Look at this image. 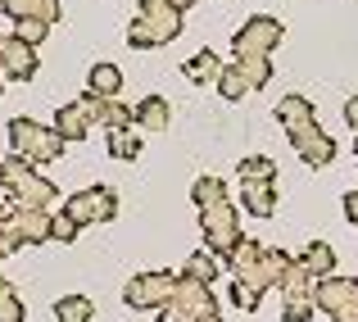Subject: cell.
Segmentation results:
<instances>
[{
    "instance_id": "6da1fadb",
    "label": "cell",
    "mask_w": 358,
    "mask_h": 322,
    "mask_svg": "<svg viewBox=\"0 0 358 322\" xmlns=\"http://www.w3.org/2000/svg\"><path fill=\"white\" fill-rule=\"evenodd\" d=\"M290 263L295 259H290L286 250H268V245H259V241H241V250L227 259V268H231L236 281H245V286H254L263 295L268 286H281Z\"/></svg>"
},
{
    "instance_id": "7a4b0ae2",
    "label": "cell",
    "mask_w": 358,
    "mask_h": 322,
    "mask_svg": "<svg viewBox=\"0 0 358 322\" xmlns=\"http://www.w3.org/2000/svg\"><path fill=\"white\" fill-rule=\"evenodd\" d=\"M182 32V14L173 9V0H141L136 18L127 23V46L131 50H155V46L177 41Z\"/></svg>"
},
{
    "instance_id": "3957f363",
    "label": "cell",
    "mask_w": 358,
    "mask_h": 322,
    "mask_svg": "<svg viewBox=\"0 0 358 322\" xmlns=\"http://www.w3.org/2000/svg\"><path fill=\"white\" fill-rule=\"evenodd\" d=\"M0 195H5L9 204H23V209H45V204L59 195V186L45 182V177L36 173V164L9 155L5 159V177H0Z\"/></svg>"
},
{
    "instance_id": "277c9868",
    "label": "cell",
    "mask_w": 358,
    "mask_h": 322,
    "mask_svg": "<svg viewBox=\"0 0 358 322\" xmlns=\"http://www.w3.org/2000/svg\"><path fill=\"white\" fill-rule=\"evenodd\" d=\"M9 146H14V155L27 159V164H55V159H64V146H69V141L55 127H45V122L9 118Z\"/></svg>"
},
{
    "instance_id": "5b68a950",
    "label": "cell",
    "mask_w": 358,
    "mask_h": 322,
    "mask_svg": "<svg viewBox=\"0 0 358 322\" xmlns=\"http://www.w3.org/2000/svg\"><path fill=\"white\" fill-rule=\"evenodd\" d=\"M200 232H204V250H213L222 263H227L231 254L241 250V241H245V232H241V214H236V204H231V200L200 209Z\"/></svg>"
},
{
    "instance_id": "8992f818",
    "label": "cell",
    "mask_w": 358,
    "mask_h": 322,
    "mask_svg": "<svg viewBox=\"0 0 358 322\" xmlns=\"http://www.w3.org/2000/svg\"><path fill=\"white\" fill-rule=\"evenodd\" d=\"M200 318H218V300H213V286L204 281L182 277L164 309H159V322H200Z\"/></svg>"
},
{
    "instance_id": "52a82bcc",
    "label": "cell",
    "mask_w": 358,
    "mask_h": 322,
    "mask_svg": "<svg viewBox=\"0 0 358 322\" xmlns=\"http://www.w3.org/2000/svg\"><path fill=\"white\" fill-rule=\"evenodd\" d=\"M281 36H286L281 18L254 14V18H245V27H236V36H231V50H236V59H268V55L281 46Z\"/></svg>"
},
{
    "instance_id": "ba28073f",
    "label": "cell",
    "mask_w": 358,
    "mask_h": 322,
    "mask_svg": "<svg viewBox=\"0 0 358 322\" xmlns=\"http://www.w3.org/2000/svg\"><path fill=\"white\" fill-rule=\"evenodd\" d=\"M177 272H168V268H150V272H136V277L122 286V304L127 309H164L168 300H173V290H177Z\"/></svg>"
},
{
    "instance_id": "9c48e42d",
    "label": "cell",
    "mask_w": 358,
    "mask_h": 322,
    "mask_svg": "<svg viewBox=\"0 0 358 322\" xmlns=\"http://www.w3.org/2000/svg\"><path fill=\"white\" fill-rule=\"evenodd\" d=\"M64 214H69L78 227L109 223V218L118 214V195L109 191V186H87V191H78V195H69V200H64Z\"/></svg>"
},
{
    "instance_id": "30bf717a",
    "label": "cell",
    "mask_w": 358,
    "mask_h": 322,
    "mask_svg": "<svg viewBox=\"0 0 358 322\" xmlns=\"http://www.w3.org/2000/svg\"><path fill=\"white\" fill-rule=\"evenodd\" d=\"M5 236H9V245H41V241H50L55 236V218L45 214V209H23V204H14L5 218Z\"/></svg>"
},
{
    "instance_id": "8fae6325",
    "label": "cell",
    "mask_w": 358,
    "mask_h": 322,
    "mask_svg": "<svg viewBox=\"0 0 358 322\" xmlns=\"http://www.w3.org/2000/svg\"><path fill=\"white\" fill-rule=\"evenodd\" d=\"M0 73L9 82H32L36 78V46H27L23 36H5V50H0Z\"/></svg>"
},
{
    "instance_id": "7c38bea8",
    "label": "cell",
    "mask_w": 358,
    "mask_h": 322,
    "mask_svg": "<svg viewBox=\"0 0 358 322\" xmlns=\"http://www.w3.org/2000/svg\"><path fill=\"white\" fill-rule=\"evenodd\" d=\"M91 122H96V113H91L87 91H82V100H69V105H59V113H55V132L64 141H82L91 132Z\"/></svg>"
},
{
    "instance_id": "4fadbf2b",
    "label": "cell",
    "mask_w": 358,
    "mask_h": 322,
    "mask_svg": "<svg viewBox=\"0 0 358 322\" xmlns=\"http://www.w3.org/2000/svg\"><path fill=\"white\" fill-rule=\"evenodd\" d=\"M358 295V281L354 277H322L313 286V304L322 309V314H345V304H350V300Z\"/></svg>"
},
{
    "instance_id": "5bb4252c",
    "label": "cell",
    "mask_w": 358,
    "mask_h": 322,
    "mask_svg": "<svg viewBox=\"0 0 358 322\" xmlns=\"http://www.w3.org/2000/svg\"><path fill=\"white\" fill-rule=\"evenodd\" d=\"M0 14H9V23H32V18H41V23H59L64 18V9H59V0H0Z\"/></svg>"
},
{
    "instance_id": "9a60e30c",
    "label": "cell",
    "mask_w": 358,
    "mask_h": 322,
    "mask_svg": "<svg viewBox=\"0 0 358 322\" xmlns=\"http://www.w3.org/2000/svg\"><path fill=\"white\" fill-rule=\"evenodd\" d=\"M277 122L286 127V136H299V132L317 127V109H313V100H304V96H281V105H277Z\"/></svg>"
},
{
    "instance_id": "2e32d148",
    "label": "cell",
    "mask_w": 358,
    "mask_h": 322,
    "mask_svg": "<svg viewBox=\"0 0 358 322\" xmlns=\"http://www.w3.org/2000/svg\"><path fill=\"white\" fill-rule=\"evenodd\" d=\"M290 146H295V155L304 159V164H313V168H322V164L336 159V141L327 136L322 127H308V132H299V136H290Z\"/></svg>"
},
{
    "instance_id": "e0dca14e",
    "label": "cell",
    "mask_w": 358,
    "mask_h": 322,
    "mask_svg": "<svg viewBox=\"0 0 358 322\" xmlns=\"http://www.w3.org/2000/svg\"><path fill=\"white\" fill-rule=\"evenodd\" d=\"M241 200H245V214L272 218L277 214V182H241Z\"/></svg>"
},
{
    "instance_id": "ac0fdd59",
    "label": "cell",
    "mask_w": 358,
    "mask_h": 322,
    "mask_svg": "<svg viewBox=\"0 0 358 322\" xmlns=\"http://www.w3.org/2000/svg\"><path fill=\"white\" fill-rule=\"evenodd\" d=\"M222 69H227V64H222L213 50H200V55H191V59H186L182 73H186V82H195V87H218Z\"/></svg>"
},
{
    "instance_id": "d6986e66",
    "label": "cell",
    "mask_w": 358,
    "mask_h": 322,
    "mask_svg": "<svg viewBox=\"0 0 358 322\" xmlns=\"http://www.w3.org/2000/svg\"><path fill=\"white\" fill-rule=\"evenodd\" d=\"M118 91H122V69H118V64H96V69L87 73V96L118 100Z\"/></svg>"
},
{
    "instance_id": "ffe728a7",
    "label": "cell",
    "mask_w": 358,
    "mask_h": 322,
    "mask_svg": "<svg viewBox=\"0 0 358 322\" xmlns=\"http://www.w3.org/2000/svg\"><path fill=\"white\" fill-rule=\"evenodd\" d=\"M91 113H96V122L105 132H122V127H136V109L118 105V100H96L91 96Z\"/></svg>"
},
{
    "instance_id": "44dd1931",
    "label": "cell",
    "mask_w": 358,
    "mask_h": 322,
    "mask_svg": "<svg viewBox=\"0 0 358 322\" xmlns=\"http://www.w3.org/2000/svg\"><path fill=\"white\" fill-rule=\"evenodd\" d=\"M168 122H173V105H168L164 96H145L136 105V127H145V132H164Z\"/></svg>"
},
{
    "instance_id": "7402d4cb",
    "label": "cell",
    "mask_w": 358,
    "mask_h": 322,
    "mask_svg": "<svg viewBox=\"0 0 358 322\" xmlns=\"http://www.w3.org/2000/svg\"><path fill=\"white\" fill-rule=\"evenodd\" d=\"M222 268H227V263H222L213 250H195L191 259H186V272H182V277H191V281H204V286H213V277H218Z\"/></svg>"
},
{
    "instance_id": "603a6c76",
    "label": "cell",
    "mask_w": 358,
    "mask_h": 322,
    "mask_svg": "<svg viewBox=\"0 0 358 322\" xmlns=\"http://www.w3.org/2000/svg\"><path fill=\"white\" fill-rule=\"evenodd\" d=\"M299 263H304V268L313 272V281H322V277H336V272H331V268H336V250H331L327 241H313L304 254H299Z\"/></svg>"
},
{
    "instance_id": "cb8c5ba5",
    "label": "cell",
    "mask_w": 358,
    "mask_h": 322,
    "mask_svg": "<svg viewBox=\"0 0 358 322\" xmlns=\"http://www.w3.org/2000/svg\"><path fill=\"white\" fill-rule=\"evenodd\" d=\"M313 286H317V281H313V272H308L299 259L290 263V268H286V277H281V290H286V300H304V295H313Z\"/></svg>"
},
{
    "instance_id": "d4e9b609",
    "label": "cell",
    "mask_w": 358,
    "mask_h": 322,
    "mask_svg": "<svg viewBox=\"0 0 358 322\" xmlns=\"http://www.w3.org/2000/svg\"><path fill=\"white\" fill-rule=\"evenodd\" d=\"M91 314H96V304H91L87 295H64L59 304H55V318L59 322H91Z\"/></svg>"
},
{
    "instance_id": "484cf974",
    "label": "cell",
    "mask_w": 358,
    "mask_h": 322,
    "mask_svg": "<svg viewBox=\"0 0 358 322\" xmlns=\"http://www.w3.org/2000/svg\"><path fill=\"white\" fill-rule=\"evenodd\" d=\"M241 182H277V164H272L268 155L241 159Z\"/></svg>"
},
{
    "instance_id": "4316f807",
    "label": "cell",
    "mask_w": 358,
    "mask_h": 322,
    "mask_svg": "<svg viewBox=\"0 0 358 322\" xmlns=\"http://www.w3.org/2000/svg\"><path fill=\"white\" fill-rule=\"evenodd\" d=\"M191 200L200 204V209H209V204H222V200H227V186H222V177H200V182L191 186Z\"/></svg>"
},
{
    "instance_id": "83f0119b",
    "label": "cell",
    "mask_w": 358,
    "mask_h": 322,
    "mask_svg": "<svg viewBox=\"0 0 358 322\" xmlns=\"http://www.w3.org/2000/svg\"><path fill=\"white\" fill-rule=\"evenodd\" d=\"M109 155H114V159H136V155H141V136H136V127L109 132Z\"/></svg>"
},
{
    "instance_id": "f1b7e54d",
    "label": "cell",
    "mask_w": 358,
    "mask_h": 322,
    "mask_svg": "<svg viewBox=\"0 0 358 322\" xmlns=\"http://www.w3.org/2000/svg\"><path fill=\"white\" fill-rule=\"evenodd\" d=\"M218 91H222V100H245L250 82H245L241 64H227V69H222V78H218Z\"/></svg>"
},
{
    "instance_id": "f546056e",
    "label": "cell",
    "mask_w": 358,
    "mask_h": 322,
    "mask_svg": "<svg viewBox=\"0 0 358 322\" xmlns=\"http://www.w3.org/2000/svg\"><path fill=\"white\" fill-rule=\"evenodd\" d=\"M23 318H27V309H23V300H18V290L0 277V322H23Z\"/></svg>"
},
{
    "instance_id": "4dcf8cb0",
    "label": "cell",
    "mask_w": 358,
    "mask_h": 322,
    "mask_svg": "<svg viewBox=\"0 0 358 322\" xmlns=\"http://www.w3.org/2000/svg\"><path fill=\"white\" fill-rule=\"evenodd\" d=\"M236 64H241L245 82H250V91H259V87L272 82V59H236Z\"/></svg>"
},
{
    "instance_id": "1f68e13d",
    "label": "cell",
    "mask_w": 358,
    "mask_h": 322,
    "mask_svg": "<svg viewBox=\"0 0 358 322\" xmlns=\"http://www.w3.org/2000/svg\"><path fill=\"white\" fill-rule=\"evenodd\" d=\"M313 314H317L313 295H304V300H286V304H281V318H286V322H308Z\"/></svg>"
},
{
    "instance_id": "d6a6232c",
    "label": "cell",
    "mask_w": 358,
    "mask_h": 322,
    "mask_svg": "<svg viewBox=\"0 0 358 322\" xmlns=\"http://www.w3.org/2000/svg\"><path fill=\"white\" fill-rule=\"evenodd\" d=\"M259 290H254V286H245V281H231V304H236V309H245V314H254V309H259Z\"/></svg>"
},
{
    "instance_id": "836d02e7",
    "label": "cell",
    "mask_w": 358,
    "mask_h": 322,
    "mask_svg": "<svg viewBox=\"0 0 358 322\" xmlns=\"http://www.w3.org/2000/svg\"><path fill=\"white\" fill-rule=\"evenodd\" d=\"M78 232H82V227L78 223H73V218L69 214H55V236H50V241H64V245H69V241H78Z\"/></svg>"
},
{
    "instance_id": "e575fe53",
    "label": "cell",
    "mask_w": 358,
    "mask_h": 322,
    "mask_svg": "<svg viewBox=\"0 0 358 322\" xmlns=\"http://www.w3.org/2000/svg\"><path fill=\"white\" fill-rule=\"evenodd\" d=\"M14 32L23 36L27 46H41V41H45V32H50V23H41V18H32V23H18Z\"/></svg>"
},
{
    "instance_id": "d590c367",
    "label": "cell",
    "mask_w": 358,
    "mask_h": 322,
    "mask_svg": "<svg viewBox=\"0 0 358 322\" xmlns=\"http://www.w3.org/2000/svg\"><path fill=\"white\" fill-rule=\"evenodd\" d=\"M345 122H350V127H354V136H358V96L345 100Z\"/></svg>"
},
{
    "instance_id": "8d00e7d4",
    "label": "cell",
    "mask_w": 358,
    "mask_h": 322,
    "mask_svg": "<svg viewBox=\"0 0 358 322\" xmlns=\"http://www.w3.org/2000/svg\"><path fill=\"white\" fill-rule=\"evenodd\" d=\"M345 218H350V223L358 227V191H350V195H345Z\"/></svg>"
},
{
    "instance_id": "74e56055",
    "label": "cell",
    "mask_w": 358,
    "mask_h": 322,
    "mask_svg": "<svg viewBox=\"0 0 358 322\" xmlns=\"http://www.w3.org/2000/svg\"><path fill=\"white\" fill-rule=\"evenodd\" d=\"M336 318H354V322H358V295L350 300V304H345V314H336Z\"/></svg>"
},
{
    "instance_id": "f35d334b",
    "label": "cell",
    "mask_w": 358,
    "mask_h": 322,
    "mask_svg": "<svg viewBox=\"0 0 358 322\" xmlns=\"http://www.w3.org/2000/svg\"><path fill=\"white\" fill-rule=\"evenodd\" d=\"M5 254H14V245H9V236H5V227H0V259Z\"/></svg>"
},
{
    "instance_id": "ab89813d",
    "label": "cell",
    "mask_w": 358,
    "mask_h": 322,
    "mask_svg": "<svg viewBox=\"0 0 358 322\" xmlns=\"http://www.w3.org/2000/svg\"><path fill=\"white\" fill-rule=\"evenodd\" d=\"M191 5H195V0H173V9H177V14H186Z\"/></svg>"
},
{
    "instance_id": "60d3db41",
    "label": "cell",
    "mask_w": 358,
    "mask_h": 322,
    "mask_svg": "<svg viewBox=\"0 0 358 322\" xmlns=\"http://www.w3.org/2000/svg\"><path fill=\"white\" fill-rule=\"evenodd\" d=\"M5 218H9V200L0 195V227H5Z\"/></svg>"
},
{
    "instance_id": "b9f144b4",
    "label": "cell",
    "mask_w": 358,
    "mask_h": 322,
    "mask_svg": "<svg viewBox=\"0 0 358 322\" xmlns=\"http://www.w3.org/2000/svg\"><path fill=\"white\" fill-rule=\"evenodd\" d=\"M331 322H354V318H331Z\"/></svg>"
},
{
    "instance_id": "7bdbcfd3",
    "label": "cell",
    "mask_w": 358,
    "mask_h": 322,
    "mask_svg": "<svg viewBox=\"0 0 358 322\" xmlns=\"http://www.w3.org/2000/svg\"><path fill=\"white\" fill-rule=\"evenodd\" d=\"M200 322H222V318H200Z\"/></svg>"
},
{
    "instance_id": "ee69618b",
    "label": "cell",
    "mask_w": 358,
    "mask_h": 322,
    "mask_svg": "<svg viewBox=\"0 0 358 322\" xmlns=\"http://www.w3.org/2000/svg\"><path fill=\"white\" fill-rule=\"evenodd\" d=\"M0 177H5V159H0Z\"/></svg>"
},
{
    "instance_id": "f6af8a7d",
    "label": "cell",
    "mask_w": 358,
    "mask_h": 322,
    "mask_svg": "<svg viewBox=\"0 0 358 322\" xmlns=\"http://www.w3.org/2000/svg\"><path fill=\"white\" fill-rule=\"evenodd\" d=\"M0 50H5V36H0Z\"/></svg>"
},
{
    "instance_id": "bcb514c9",
    "label": "cell",
    "mask_w": 358,
    "mask_h": 322,
    "mask_svg": "<svg viewBox=\"0 0 358 322\" xmlns=\"http://www.w3.org/2000/svg\"><path fill=\"white\" fill-rule=\"evenodd\" d=\"M354 150H358V136H354Z\"/></svg>"
},
{
    "instance_id": "7dc6e473",
    "label": "cell",
    "mask_w": 358,
    "mask_h": 322,
    "mask_svg": "<svg viewBox=\"0 0 358 322\" xmlns=\"http://www.w3.org/2000/svg\"><path fill=\"white\" fill-rule=\"evenodd\" d=\"M0 78H5V73H0ZM0 91H5V87H0Z\"/></svg>"
}]
</instances>
